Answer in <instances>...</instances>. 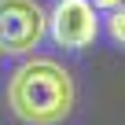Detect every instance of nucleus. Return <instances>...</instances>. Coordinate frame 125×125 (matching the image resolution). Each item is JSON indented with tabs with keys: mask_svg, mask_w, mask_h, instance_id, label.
<instances>
[{
	"mask_svg": "<svg viewBox=\"0 0 125 125\" xmlns=\"http://www.w3.org/2000/svg\"><path fill=\"white\" fill-rule=\"evenodd\" d=\"M74 77L55 59H26L8 77V107L26 125H59L74 110Z\"/></svg>",
	"mask_w": 125,
	"mask_h": 125,
	"instance_id": "obj_1",
	"label": "nucleus"
},
{
	"mask_svg": "<svg viewBox=\"0 0 125 125\" xmlns=\"http://www.w3.org/2000/svg\"><path fill=\"white\" fill-rule=\"evenodd\" d=\"M48 15L37 0H0V52L22 55L41 44Z\"/></svg>",
	"mask_w": 125,
	"mask_h": 125,
	"instance_id": "obj_2",
	"label": "nucleus"
},
{
	"mask_svg": "<svg viewBox=\"0 0 125 125\" xmlns=\"http://www.w3.org/2000/svg\"><path fill=\"white\" fill-rule=\"evenodd\" d=\"M48 30L59 48H88L99 33L96 4L92 0H59L55 11L48 15Z\"/></svg>",
	"mask_w": 125,
	"mask_h": 125,
	"instance_id": "obj_3",
	"label": "nucleus"
},
{
	"mask_svg": "<svg viewBox=\"0 0 125 125\" xmlns=\"http://www.w3.org/2000/svg\"><path fill=\"white\" fill-rule=\"evenodd\" d=\"M107 26H110V37H114L118 44H125V4L110 11V22H107Z\"/></svg>",
	"mask_w": 125,
	"mask_h": 125,
	"instance_id": "obj_4",
	"label": "nucleus"
},
{
	"mask_svg": "<svg viewBox=\"0 0 125 125\" xmlns=\"http://www.w3.org/2000/svg\"><path fill=\"white\" fill-rule=\"evenodd\" d=\"M92 4H96V8H103V11H114V8H121V4H125V0H92Z\"/></svg>",
	"mask_w": 125,
	"mask_h": 125,
	"instance_id": "obj_5",
	"label": "nucleus"
}]
</instances>
